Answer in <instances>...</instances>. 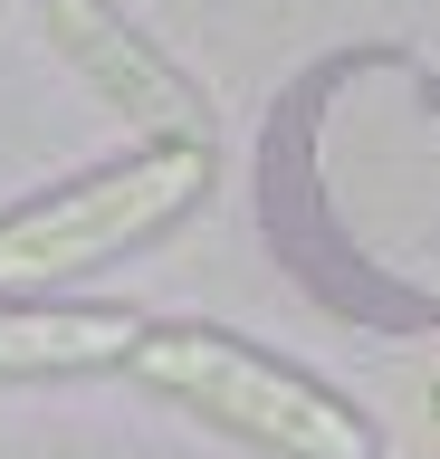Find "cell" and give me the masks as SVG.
<instances>
[{
    "label": "cell",
    "instance_id": "cell-3",
    "mask_svg": "<svg viewBox=\"0 0 440 459\" xmlns=\"http://www.w3.org/2000/svg\"><path fill=\"white\" fill-rule=\"evenodd\" d=\"M39 20H48V48L67 57V77H87L96 106H116L125 125H144V134L211 143V96L182 77L125 10H106V0H39Z\"/></svg>",
    "mask_w": 440,
    "mask_h": 459
},
{
    "label": "cell",
    "instance_id": "cell-1",
    "mask_svg": "<svg viewBox=\"0 0 440 459\" xmlns=\"http://www.w3.org/2000/svg\"><path fill=\"white\" fill-rule=\"evenodd\" d=\"M125 383H144L153 402L192 411L202 430L259 459H383V430L364 402H345L306 364L230 335V325H202V316H153L144 344L125 354Z\"/></svg>",
    "mask_w": 440,
    "mask_h": 459
},
{
    "label": "cell",
    "instance_id": "cell-4",
    "mask_svg": "<svg viewBox=\"0 0 440 459\" xmlns=\"http://www.w3.org/2000/svg\"><path fill=\"white\" fill-rule=\"evenodd\" d=\"M153 316L116 297H48V287H0V383H48V373H125Z\"/></svg>",
    "mask_w": 440,
    "mask_h": 459
},
{
    "label": "cell",
    "instance_id": "cell-2",
    "mask_svg": "<svg viewBox=\"0 0 440 459\" xmlns=\"http://www.w3.org/2000/svg\"><path fill=\"white\" fill-rule=\"evenodd\" d=\"M211 143L192 134H153L116 163L77 172L58 192L20 201V211H0V287H58V278H87L106 258L144 249L163 230H182L192 211L211 201Z\"/></svg>",
    "mask_w": 440,
    "mask_h": 459
},
{
    "label": "cell",
    "instance_id": "cell-5",
    "mask_svg": "<svg viewBox=\"0 0 440 459\" xmlns=\"http://www.w3.org/2000/svg\"><path fill=\"white\" fill-rule=\"evenodd\" d=\"M431 421H440V383H431Z\"/></svg>",
    "mask_w": 440,
    "mask_h": 459
}]
</instances>
